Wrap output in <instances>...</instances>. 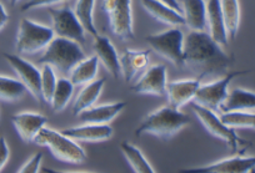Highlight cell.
Segmentation results:
<instances>
[{"instance_id": "30", "label": "cell", "mask_w": 255, "mask_h": 173, "mask_svg": "<svg viewBox=\"0 0 255 173\" xmlns=\"http://www.w3.org/2000/svg\"><path fill=\"white\" fill-rule=\"evenodd\" d=\"M26 87L19 79L0 75V100L15 102L26 94Z\"/></svg>"}, {"instance_id": "14", "label": "cell", "mask_w": 255, "mask_h": 173, "mask_svg": "<svg viewBox=\"0 0 255 173\" xmlns=\"http://www.w3.org/2000/svg\"><path fill=\"white\" fill-rule=\"evenodd\" d=\"M202 75L197 79H180L168 81L166 85V94L169 105L175 109H180L184 105L189 104L197 96V92L202 85Z\"/></svg>"}, {"instance_id": "17", "label": "cell", "mask_w": 255, "mask_h": 173, "mask_svg": "<svg viewBox=\"0 0 255 173\" xmlns=\"http://www.w3.org/2000/svg\"><path fill=\"white\" fill-rule=\"evenodd\" d=\"M61 132L74 141L83 142H103L112 138L114 130L109 125H97V123H84L61 130Z\"/></svg>"}, {"instance_id": "29", "label": "cell", "mask_w": 255, "mask_h": 173, "mask_svg": "<svg viewBox=\"0 0 255 173\" xmlns=\"http://www.w3.org/2000/svg\"><path fill=\"white\" fill-rule=\"evenodd\" d=\"M97 0H77L74 8V13L79 19L80 24L85 29L88 34L95 38L98 34V29L94 21V8Z\"/></svg>"}, {"instance_id": "35", "label": "cell", "mask_w": 255, "mask_h": 173, "mask_svg": "<svg viewBox=\"0 0 255 173\" xmlns=\"http://www.w3.org/2000/svg\"><path fill=\"white\" fill-rule=\"evenodd\" d=\"M9 158H10V150H9L8 142H6L5 137L0 136V172L5 167Z\"/></svg>"}, {"instance_id": "28", "label": "cell", "mask_w": 255, "mask_h": 173, "mask_svg": "<svg viewBox=\"0 0 255 173\" xmlns=\"http://www.w3.org/2000/svg\"><path fill=\"white\" fill-rule=\"evenodd\" d=\"M74 84L68 77H60L50 100V106L54 112H61L67 109L68 104L74 94Z\"/></svg>"}, {"instance_id": "4", "label": "cell", "mask_w": 255, "mask_h": 173, "mask_svg": "<svg viewBox=\"0 0 255 173\" xmlns=\"http://www.w3.org/2000/svg\"><path fill=\"white\" fill-rule=\"evenodd\" d=\"M34 143L43 147H48L54 157L63 162L80 165L87 160L84 148L73 138L64 135L61 131L53 130L50 127L41 128L40 132L34 138Z\"/></svg>"}, {"instance_id": "22", "label": "cell", "mask_w": 255, "mask_h": 173, "mask_svg": "<svg viewBox=\"0 0 255 173\" xmlns=\"http://www.w3.org/2000/svg\"><path fill=\"white\" fill-rule=\"evenodd\" d=\"M183 16L185 25L194 31H204L207 28V1L183 0Z\"/></svg>"}, {"instance_id": "20", "label": "cell", "mask_w": 255, "mask_h": 173, "mask_svg": "<svg viewBox=\"0 0 255 173\" xmlns=\"http://www.w3.org/2000/svg\"><path fill=\"white\" fill-rule=\"evenodd\" d=\"M207 26L209 28V35L215 43L223 48H227L228 33L223 18L220 0H208L207 1Z\"/></svg>"}, {"instance_id": "8", "label": "cell", "mask_w": 255, "mask_h": 173, "mask_svg": "<svg viewBox=\"0 0 255 173\" xmlns=\"http://www.w3.org/2000/svg\"><path fill=\"white\" fill-rule=\"evenodd\" d=\"M103 10L109 18L112 33L120 40H131L134 33L131 0H103Z\"/></svg>"}, {"instance_id": "39", "label": "cell", "mask_w": 255, "mask_h": 173, "mask_svg": "<svg viewBox=\"0 0 255 173\" xmlns=\"http://www.w3.org/2000/svg\"><path fill=\"white\" fill-rule=\"evenodd\" d=\"M19 1H20V0H9V3H10V5H16V4L19 3Z\"/></svg>"}, {"instance_id": "9", "label": "cell", "mask_w": 255, "mask_h": 173, "mask_svg": "<svg viewBox=\"0 0 255 173\" xmlns=\"http://www.w3.org/2000/svg\"><path fill=\"white\" fill-rule=\"evenodd\" d=\"M249 72L250 70H235V71L228 72L222 79L214 80L208 84H202L194 99L195 104L207 107L212 111H220L225 100L228 99L229 86L233 80L242 75L249 74Z\"/></svg>"}, {"instance_id": "12", "label": "cell", "mask_w": 255, "mask_h": 173, "mask_svg": "<svg viewBox=\"0 0 255 173\" xmlns=\"http://www.w3.org/2000/svg\"><path fill=\"white\" fill-rule=\"evenodd\" d=\"M255 168V156H234L200 167L179 170L178 173H249Z\"/></svg>"}, {"instance_id": "1", "label": "cell", "mask_w": 255, "mask_h": 173, "mask_svg": "<svg viewBox=\"0 0 255 173\" xmlns=\"http://www.w3.org/2000/svg\"><path fill=\"white\" fill-rule=\"evenodd\" d=\"M184 64L205 76L227 71L233 64V58L208 33L190 30L184 41Z\"/></svg>"}, {"instance_id": "16", "label": "cell", "mask_w": 255, "mask_h": 173, "mask_svg": "<svg viewBox=\"0 0 255 173\" xmlns=\"http://www.w3.org/2000/svg\"><path fill=\"white\" fill-rule=\"evenodd\" d=\"M93 49L99 59V61L104 65L105 70L112 75L114 79H118L122 75V67H120V56L115 49L114 44L110 41L109 38L103 35H97L94 38Z\"/></svg>"}, {"instance_id": "2", "label": "cell", "mask_w": 255, "mask_h": 173, "mask_svg": "<svg viewBox=\"0 0 255 173\" xmlns=\"http://www.w3.org/2000/svg\"><path fill=\"white\" fill-rule=\"evenodd\" d=\"M190 123V118L180 110L170 105L161 106L150 112L135 130L138 137L143 135H154L158 137L170 138Z\"/></svg>"}, {"instance_id": "3", "label": "cell", "mask_w": 255, "mask_h": 173, "mask_svg": "<svg viewBox=\"0 0 255 173\" xmlns=\"http://www.w3.org/2000/svg\"><path fill=\"white\" fill-rule=\"evenodd\" d=\"M85 58L87 56L79 43L56 36L45 49L38 62L43 65L48 64L61 74L69 75Z\"/></svg>"}, {"instance_id": "19", "label": "cell", "mask_w": 255, "mask_h": 173, "mask_svg": "<svg viewBox=\"0 0 255 173\" xmlns=\"http://www.w3.org/2000/svg\"><path fill=\"white\" fill-rule=\"evenodd\" d=\"M127 107V102L118 101L104 105H95L78 115L83 123H97V125H109L118 115Z\"/></svg>"}, {"instance_id": "11", "label": "cell", "mask_w": 255, "mask_h": 173, "mask_svg": "<svg viewBox=\"0 0 255 173\" xmlns=\"http://www.w3.org/2000/svg\"><path fill=\"white\" fill-rule=\"evenodd\" d=\"M3 56L14 70L16 76L19 77L26 91L34 97L38 102H43V94H41V70L26 59L21 58L16 54L4 53Z\"/></svg>"}, {"instance_id": "13", "label": "cell", "mask_w": 255, "mask_h": 173, "mask_svg": "<svg viewBox=\"0 0 255 173\" xmlns=\"http://www.w3.org/2000/svg\"><path fill=\"white\" fill-rule=\"evenodd\" d=\"M168 85V70L164 64H155L149 67L131 85L130 91L139 95H153V96H165Z\"/></svg>"}, {"instance_id": "24", "label": "cell", "mask_w": 255, "mask_h": 173, "mask_svg": "<svg viewBox=\"0 0 255 173\" xmlns=\"http://www.w3.org/2000/svg\"><path fill=\"white\" fill-rule=\"evenodd\" d=\"M222 114L234 111H255V92L237 87L229 91L228 99L222 106Z\"/></svg>"}, {"instance_id": "18", "label": "cell", "mask_w": 255, "mask_h": 173, "mask_svg": "<svg viewBox=\"0 0 255 173\" xmlns=\"http://www.w3.org/2000/svg\"><path fill=\"white\" fill-rule=\"evenodd\" d=\"M150 50H134L125 49L120 56V67L124 81L130 84L136 75L146 67L149 64Z\"/></svg>"}, {"instance_id": "32", "label": "cell", "mask_w": 255, "mask_h": 173, "mask_svg": "<svg viewBox=\"0 0 255 173\" xmlns=\"http://www.w3.org/2000/svg\"><path fill=\"white\" fill-rule=\"evenodd\" d=\"M56 82H58V77H56L55 69L50 65L44 64L41 67V94H43V101L46 104H50Z\"/></svg>"}, {"instance_id": "40", "label": "cell", "mask_w": 255, "mask_h": 173, "mask_svg": "<svg viewBox=\"0 0 255 173\" xmlns=\"http://www.w3.org/2000/svg\"><path fill=\"white\" fill-rule=\"evenodd\" d=\"M249 173H255V168H254V170H252V171H250Z\"/></svg>"}, {"instance_id": "34", "label": "cell", "mask_w": 255, "mask_h": 173, "mask_svg": "<svg viewBox=\"0 0 255 173\" xmlns=\"http://www.w3.org/2000/svg\"><path fill=\"white\" fill-rule=\"evenodd\" d=\"M63 1H65V0H28L26 3H24L20 6V11L21 13H25V11L31 10V9L41 8V6H48V8H50L54 4L63 3Z\"/></svg>"}, {"instance_id": "6", "label": "cell", "mask_w": 255, "mask_h": 173, "mask_svg": "<svg viewBox=\"0 0 255 173\" xmlns=\"http://www.w3.org/2000/svg\"><path fill=\"white\" fill-rule=\"evenodd\" d=\"M55 38L53 29L31 19H21L16 34L15 48L19 55H31L48 48Z\"/></svg>"}, {"instance_id": "31", "label": "cell", "mask_w": 255, "mask_h": 173, "mask_svg": "<svg viewBox=\"0 0 255 173\" xmlns=\"http://www.w3.org/2000/svg\"><path fill=\"white\" fill-rule=\"evenodd\" d=\"M223 122L233 128H250L255 130V111L224 112L220 115Z\"/></svg>"}, {"instance_id": "37", "label": "cell", "mask_w": 255, "mask_h": 173, "mask_svg": "<svg viewBox=\"0 0 255 173\" xmlns=\"http://www.w3.org/2000/svg\"><path fill=\"white\" fill-rule=\"evenodd\" d=\"M156 1H160V3L170 6V8L174 9V10H176V11H179V13L183 14V9H181V6H180V4H179L178 0H156Z\"/></svg>"}, {"instance_id": "27", "label": "cell", "mask_w": 255, "mask_h": 173, "mask_svg": "<svg viewBox=\"0 0 255 173\" xmlns=\"http://www.w3.org/2000/svg\"><path fill=\"white\" fill-rule=\"evenodd\" d=\"M220 6H222L228 38L235 40L240 28V21H242L239 0H220Z\"/></svg>"}, {"instance_id": "26", "label": "cell", "mask_w": 255, "mask_h": 173, "mask_svg": "<svg viewBox=\"0 0 255 173\" xmlns=\"http://www.w3.org/2000/svg\"><path fill=\"white\" fill-rule=\"evenodd\" d=\"M120 151L134 173H156L148 158L133 143L124 141L120 143Z\"/></svg>"}, {"instance_id": "10", "label": "cell", "mask_w": 255, "mask_h": 173, "mask_svg": "<svg viewBox=\"0 0 255 173\" xmlns=\"http://www.w3.org/2000/svg\"><path fill=\"white\" fill-rule=\"evenodd\" d=\"M49 15L51 18V29L58 38L69 39L77 43H85L87 31L80 24L79 19L74 13V9L68 6L64 8H48Z\"/></svg>"}, {"instance_id": "38", "label": "cell", "mask_w": 255, "mask_h": 173, "mask_svg": "<svg viewBox=\"0 0 255 173\" xmlns=\"http://www.w3.org/2000/svg\"><path fill=\"white\" fill-rule=\"evenodd\" d=\"M44 173H88V172H67V171H58V170H53V168H46L43 167L41 168Z\"/></svg>"}, {"instance_id": "33", "label": "cell", "mask_w": 255, "mask_h": 173, "mask_svg": "<svg viewBox=\"0 0 255 173\" xmlns=\"http://www.w3.org/2000/svg\"><path fill=\"white\" fill-rule=\"evenodd\" d=\"M43 163V153L36 152L24 163L16 173H39Z\"/></svg>"}, {"instance_id": "5", "label": "cell", "mask_w": 255, "mask_h": 173, "mask_svg": "<svg viewBox=\"0 0 255 173\" xmlns=\"http://www.w3.org/2000/svg\"><path fill=\"white\" fill-rule=\"evenodd\" d=\"M191 109H193V112L195 114L198 120L204 126L205 130L210 135L214 136V137L224 141L232 152L243 153L252 145V142L240 137L237 133L235 128L225 125L222 121V118H220L219 115L215 111H212V110L207 109V107L200 106V105L195 104V102L191 105Z\"/></svg>"}, {"instance_id": "25", "label": "cell", "mask_w": 255, "mask_h": 173, "mask_svg": "<svg viewBox=\"0 0 255 173\" xmlns=\"http://www.w3.org/2000/svg\"><path fill=\"white\" fill-rule=\"evenodd\" d=\"M99 71V59L97 55L89 56L83 59L74 69L70 71L69 80L74 84V86L87 85L97 79Z\"/></svg>"}, {"instance_id": "21", "label": "cell", "mask_w": 255, "mask_h": 173, "mask_svg": "<svg viewBox=\"0 0 255 173\" xmlns=\"http://www.w3.org/2000/svg\"><path fill=\"white\" fill-rule=\"evenodd\" d=\"M141 5H143L144 10L149 15H151L155 20L160 21V23L170 25L171 28H179L181 25H185L183 14L174 10L170 6L165 5V4L160 3V1H156V0H141Z\"/></svg>"}, {"instance_id": "15", "label": "cell", "mask_w": 255, "mask_h": 173, "mask_svg": "<svg viewBox=\"0 0 255 173\" xmlns=\"http://www.w3.org/2000/svg\"><path fill=\"white\" fill-rule=\"evenodd\" d=\"M10 120L18 135L25 143L34 142V138L48 122V117L44 115L30 111L14 114Z\"/></svg>"}, {"instance_id": "23", "label": "cell", "mask_w": 255, "mask_h": 173, "mask_svg": "<svg viewBox=\"0 0 255 173\" xmlns=\"http://www.w3.org/2000/svg\"><path fill=\"white\" fill-rule=\"evenodd\" d=\"M105 84H107V79L100 77V79H95L94 81L84 85V87L78 94L74 105H73V114L78 116V115L82 114L85 110L95 106L98 99H99L103 90H104Z\"/></svg>"}, {"instance_id": "7", "label": "cell", "mask_w": 255, "mask_h": 173, "mask_svg": "<svg viewBox=\"0 0 255 173\" xmlns=\"http://www.w3.org/2000/svg\"><path fill=\"white\" fill-rule=\"evenodd\" d=\"M184 41H185V35L179 28H170L161 33L146 36V43L149 44L151 50L175 65L178 69L185 66Z\"/></svg>"}, {"instance_id": "36", "label": "cell", "mask_w": 255, "mask_h": 173, "mask_svg": "<svg viewBox=\"0 0 255 173\" xmlns=\"http://www.w3.org/2000/svg\"><path fill=\"white\" fill-rule=\"evenodd\" d=\"M9 21V14L6 13L5 8H4L3 3L0 1V31L3 30L4 26L8 24Z\"/></svg>"}]
</instances>
